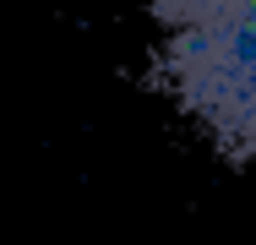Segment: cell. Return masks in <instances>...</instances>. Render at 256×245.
I'll use <instances>...</instances> for the list:
<instances>
[{"label": "cell", "instance_id": "1", "mask_svg": "<svg viewBox=\"0 0 256 245\" xmlns=\"http://www.w3.org/2000/svg\"><path fill=\"white\" fill-rule=\"evenodd\" d=\"M153 76L229 164H256V0H148Z\"/></svg>", "mask_w": 256, "mask_h": 245}]
</instances>
